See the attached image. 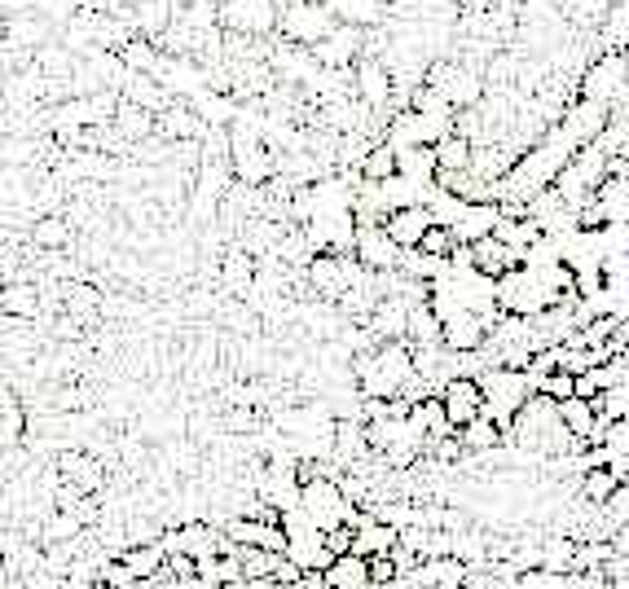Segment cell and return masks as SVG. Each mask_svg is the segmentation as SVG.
<instances>
[{"instance_id":"6da1fadb","label":"cell","mask_w":629,"mask_h":589,"mask_svg":"<svg viewBox=\"0 0 629 589\" xmlns=\"http://www.w3.org/2000/svg\"><path fill=\"white\" fill-rule=\"evenodd\" d=\"M480 387H484V414H489L506 436H511L515 418H520L524 405L537 396V379L528 370H506V365H493V370L480 374Z\"/></svg>"},{"instance_id":"52a82bcc","label":"cell","mask_w":629,"mask_h":589,"mask_svg":"<svg viewBox=\"0 0 629 589\" xmlns=\"http://www.w3.org/2000/svg\"><path fill=\"white\" fill-rule=\"evenodd\" d=\"M352 80H357V102L361 106H370V110H379V106H388V97L396 93V75H392V66L379 58V53H366L357 66H352Z\"/></svg>"},{"instance_id":"30bf717a","label":"cell","mask_w":629,"mask_h":589,"mask_svg":"<svg viewBox=\"0 0 629 589\" xmlns=\"http://www.w3.org/2000/svg\"><path fill=\"white\" fill-rule=\"evenodd\" d=\"M229 541L234 546H260V550H273V554H286L291 550V537H286L282 524H264V519H247V515H234L225 524Z\"/></svg>"},{"instance_id":"8992f818","label":"cell","mask_w":629,"mask_h":589,"mask_svg":"<svg viewBox=\"0 0 629 589\" xmlns=\"http://www.w3.org/2000/svg\"><path fill=\"white\" fill-rule=\"evenodd\" d=\"M357 255L370 273H396L405 264V247L388 233V225H361L357 229Z\"/></svg>"},{"instance_id":"9c48e42d","label":"cell","mask_w":629,"mask_h":589,"mask_svg":"<svg viewBox=\"0 0 629 589\" xmlns=\"http://www.w3.org/2000/svg\"><path fill=\"white\" fill-rule=\"evenodd\" d=\"M313 58L326 66V71H352L366 53H361V27H348L339 22L335 36H326L322 44H313Z\"/></svg>"},{"instance_id":"d6986e66","label":"cell","mask_w":629,"mask_h":589,"mask_svg":"<svg viewBox=\"0 0 629 589\" xmlns=\"http://www.w3.org/2000/svg\"><path fill=\"white\" fill-rule=\"evenodd\" d=\"M330 9L339 14V22H348V27H374V22H383V0H330Z\"/></svg>"},{"instance_id":"603a6c76","label":"cell","mask_w":629,"mask_h":589,"mask_svg":"<svg viewBox=\"0 0 629 589\" xmlns=\"http://www.w3.org/2000/svg\"><path fill=\"white\" fill-rule=\"evenodd\" d=\"M31 238H36V247H44V251H58V247H66V238H71V225H66L62 216H40Z\"/></svg>"},{"instance_id":"ac0fdd59","label":"cell","mask_w":629,"mask_h":589,"mask_svg":"<svg viewBox=\"0 0 629 589\" xmlns=\"http://www.w3.org/2000/svg\"><path fill=\"white\" fill-rule=\"evenodd\" d=\"M436 159H440V172H467L471 159H476V141L462 137V132H449L436 146Z\"/></svg>"},{"instance_id":"3957f363","label":"cell","mask_w":629,"mask_h":589,"mask_svg":"<svg viewBox=\"0 0 629 589\" xmlns=\"http://www.w3.org/2000/svg\"><path fill=\"white\" fill-rule=\"evenodd\" d=\"M282 36L286 44H300V49H313L326 36L339 31V14L322 0H295V5H282Z\"/></svg>"},{"instance_id":"2e32d148","label":"cell","mask_w":629,"mask_h":589,"mask_svg":"<svg viewBox=\"0 0 629 589\" xmlns=\"http://www.w3.org/2000/svg\"><path fill=\"white\" fill-rule=\"evenodd\" d=\"M458 440L467 444V453H498L502 444H506V431H502L489 414H480L476 422H471V427L458 431Z\"/></svg>"},{"instance_id":"f1b7e54d","label":"cell","mask_w":629,"mask_h":589,"mask_svg":"<svg viewBox=\"0 0 629 589\" xmlns=\"http://www.w3.org/2000/svg\"><path fill=\"white\" fill-rule=\"evenodd\" d=\"M625 422H629V418H625Z\"/></svg>"},{"instance_id":"5bb4252c","label":"cell","mask_w":629,"mask_h":589,"mask_svg":"<svg viewBox=\"0 0 629 589\" xmlns=\"http://www.w3.org/2000/svg\"><path fill=\"white\" fill-rule=\"evenodd\" d=\"M119 559H124V568L132 572V581L137 585L154 581V576L168 568V550H163V541H154V546H128Z\"/></svg>"},{"instance_id":"7c38bea8","label":"cell","mask_w":629,"mask_h":589,"mask_svg":"<svg viewBox=\"0 0 629 589\" xmlns=\"http://www.w3.org/2000/svg\"><path fill=\"white\" fill-rule=\"evenodd\" d=\"M383 225H388V233H392L396 242H401L405 251H418V242L427 238V229H432L436 220H432V211H427L423 203H418V207H401V211H392V216L383 220Z\"/></svg>"},{"instance_id":"d4e9b609","label":"cell","mask_w":629,"mask_h":589,"mask_svg":"<svg viewBox=\"0 0 629 589\" xmlns=\"http://www.w3.org/2000/svg\"><path fill=\"white\" fill-rule=\"evenodd\" d=\"M418 251H427V255H440V260H449V255L458 251V238H454V229H445V225H432V229H427V238L418 242Z\"/></svg>"},{"instance_id":"9a60e30c","label":"cell","mask_w":629,"mask_h":589,"mask_svg":"<svg viewBox=\"0 0 629 589\" xmlns=\"http://www.w3.org/2000/svg\"><path fill=\"white\" fill-rule=\"evenodd\" d=\"M326 581L335 589H374L370 581V559H361V554H344V559L330 563Z\"/></svg>"},{"instance_id":"5b68a950","label":"cell","mask_w":629,"mask_h":589,"mask_svg":"<svg viewBox=\"0 0 629 589\" xmlns=\"http://www.w3.org/2000/svg\"><path fill=\"white\" fill-rule=\"evenodd\" d=\"M220 22L238 36H264L282 22L278 0H220Z\"/></svg>"},{"instance_id":"ba28073f","label":"cell","mask_w":629,"mask_h":589,"mask_svg":"<svg viewBox=\"0 0 629 589\" xmlns=\"http://www.w3.org/2000/svg\"><path fill=\"white\" fill-rule=\"evenodd\" d=\"M440 400H445V414L454 422V431L471 427L480 414H484V387L480 379H471V374H462V379H449L440 387Z\"/></svg>"},{"instance_id":"44dd1931","label":"cell","mask_w":629,"mask_h":589,"mask_svg":"<svg viewBox=\"0 0 629 589\" xmlns=\"http://www.w3.org/2000/svg\"><path fill=\"white\" fill-rule=\"evenodd\" d=\"M616 488H621V480H616L612 471H586L581 475V497H586L590 506H608L616 497Z\"/></svg>"},{"instance_id":"cb8c5ba5","label":"cell","mask_w":629,"mask_h":589,"mask_svg":"<svg viewBox=\"0 0 629 589\" xmlns=\"http://www.w3.org/2000/svg\"><path fill=\"white\" fill-rule=\"evenodd\" d=\"M537 392L550 396V400H572L577 396V374H568V370L546 374V379H537Z\"/></svg>"},{"instance_id":"484cf974","label":"cell","mask_w":629,"mask_h":589,"mask_svg":"<svg viewBox=\"0 0 629 589\" xmlns=\"http://www.w3.org/2000/svg\"><path fill=\"white\" fill-rule=\"evenodd\" d=\"M520 589H572V572H550V568H533L520 576Z\"/></svg>"},{"instance_id":"7402d4cb","label":"cell","mask_w":629,"mask_h":589,"mask_svg":"<svg viewBox=\"0 0 629 589\" xmlns=\"http://www.w3.org/2000/svg\"><path fill=\"white\" fill-rule=\"evenodd\" d=\"M36 308H40V295H36V286H27V282H14V286H5V317H22V321H31L36 317Z\"/></svg>"},{"instance_id":"4fadbf2b","label":"cell","mask_w":629,"mask_h":589,"mask_svg":"<svg viewBox=\"0 0 629 589\" xmlns=\"http://www.w3.org/2000/svg\"><path fill=\"white\" fill-rule=\"evenodd\" d=\"M489 335H493V326L480 313H462L454 321H445V348L449 352H480L484 343H489Z\"/></svg>"},{"instance_id":"7a4b0ae2","label":"cell","mask_w":629,"mask_h":589,"mask_svg":"<svg viewBox=\"0 0 629 589\" xmlns=\"http://www.w3.org/2000/svg\"><path fill=\"white\" fill-rule=\"evenodd\" d=\"M577 97L599 102V106H621L629 97V53H612L608 49L603 58H594L586 71H581Z\"/></svg>"},{"instance_id":"277c9868","label":"cell","mask_w":629,"mask_h":589,"mask_svg":"<svg viewBox=\"0 0 629 589\" xmlns=\"http://www.w3.org/2000/svg\"><path fill=\"white\" fill-rule=\"evenodd\" d=\"M427 88H436V93L445 97L454 110H471V106H480V97H484L480 71H476V66H467V62L432 66V71H427Z\"/></svg>"},{"instance_id":"83f0119b","label":"cell","mask_w":629,"mask_h":589,"mask_svg":"<svg viewBox=\"0 0 629 589\" xmlns=\"http://www.w3.org/2000/svg\"><path fill=\"white\" fill-rule=\"evenodd\" d=\"M436 589H467V585H436Z\"/></svg>"},{"instance_id":"ffe728a7","label":"cell","mask_w":629,"mask_h":589,"mask_svg":"<svg viewBox=\"0 0 629 589\" xmlns=\"http://www.w3.org/2000/svg\"><path fill=\"white\" fill-rule=\"evenodd\" d=\"M0 436H5V449L27 440V409L14 392H5V405H0Z\"/></svg>"},{"instance_id":"e0dca14e","label":"cell","mask_w":629,"mask_h":589,"mask_svg":"<svg viewBox=\"0 0 629 589\" xmlns=\"http://www.w3.org/2000/svg\"><path fill=\"white\" fill-rule=\"evenodd\" d=\"M361 176L366 181H392V176H401V154H396V146H388V141H374L370 154L361 159Z\"/></svg>"},{"instance_id":"8fae6325","label":"cell","mask_w":629,"mask_h":589,"mask_svg":"<svg viewBox=\"0 0 629 589\" xmlns=\"http://www.w3.org/2000/svg\"><path fill=\"white\" fill-rule=\"evenodd\" d=\"M176 18H181V0H137L132 5V27L141 31V40H168Z\"/></svg>"},{"instance_id":"4316f807","label":"cell","mask_w":629,"mask_h":589,"mask_svg":"<svg viewBox=\"0 0 629 589\" xmlns=\"http://www.w3.org/2000/svg\"><path fill=\"white\" fill-rule=\"evenodd\" d=\"M370 581L374 585H396V581H401V563H396L392 554H374V559H370Z\"/></svg>"}]
</instances>
